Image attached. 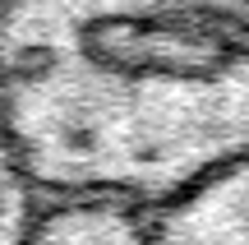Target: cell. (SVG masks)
<instances>
[{
	"instance_id": "3957f363",
	"label": "cell",
	"mask_w": 249,
	"mask_h": 245,
	"mask_svg": "<svg viewBox=\"0 0 249 245\" xmlns=\"http://www.w3.org/2000/svg\"><path fill=\"white\" fill-rule=\"evenodd\" d=\"M0 9H5V0H0ZM33 213H37V194L18 176L14 157H9L5 139H0V241H28Z\"/></svg>"
},
{
	"instance_id": "7a4b0ae2",
	"label": "cell",
	"mask_w": 249,
	"mask_h": 245,
	"mask_svg": "<svg viewBox=\"0 0 249 245\" xmlns=\"http://www.w3.org/2000/svg\"><path fill=\"white\" fill-rule=\"evenodd\" d=\"M152 241H249V167L213 176L152 218Z\"/></svg>"
},
{
	"instance_id": "6da1fadb",
	"label": "cell",
	"mask_w": 249,
	"mask_h": 245,
	"mask_svg": "<svg viewBox=\"0 0 249 245\" xmlns=\"http://www.w3.org/2000/svg\"><path fill=\"white\" fill-rule=\"evenodd\" d=\"M0 139L37 199L152 218L249 167V0H5Z\"/></svg>"
}]
</instances>
